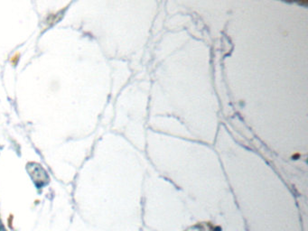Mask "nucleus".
Listing matches in <instances>:
<instances>
[{
	"label": "nucleus",
	"instance_id": "obj_1",
	"mask_svg": "<svg viewBox=\"0 0 308 231\" xmlns=\"http://www.w3.org/2000/svg\"><path fill=\"white\" fill-rule=\"evenodd\" d=\"M27 169L29 172V175L33 179L34 182L36 183V187L41 188V187L46 185V182H48L49 181V178H48L46 172L40 165L31 163L27 166Z\"/></svg>",
	"mask_w": 308,
	"mask_h": 231
}]
</instances>
